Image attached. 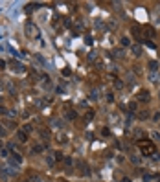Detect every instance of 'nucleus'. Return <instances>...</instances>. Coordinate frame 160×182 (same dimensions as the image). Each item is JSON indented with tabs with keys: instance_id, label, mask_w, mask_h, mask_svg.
Returning <instances> with one entry per match:
<instances>
[{
	"instance_id": "f257e3e1",
	"label": "nucleus",
	"mask_w": 160,
	"mask_h": 182,
	"mask_svg": "<svg viewBox=\"0 0 160 182\" xmlns=\"http://www.w3.org/2000/svg\"><path fill=\"white\" fill-rule=\"evenodd\" d=\"M140 151L143 153V156H153V155L156 153L155 151V145L151 144V142H140Z\"/></svg>"
},
{
	"instance_id": "f03ea898",
	"label": "nucleus",
	"mask_w": 160,
	"mask_h": 182,
	"mask_svg": "<svg viewBox=\"0 0 160 182\" xmlns=\"http://www.w3.org/2000/svg\"><path fill=\"white\" fill-rule=\"evenodd\" d=\"M26 35H28V37H33V39L39 37V29H37V26H35L33 22H28V24H26Z\"/></svg>"
},
{
	"instance_id": "7ed1b4c3",
	"label": "nucleus",
	"mask_w": 160,
	"mask_h": 182,
	"mask_svg": "<svg viewBox=\"0 0 160 182\" xmlns=\"http://www.w3.org/2000/svg\"><path fill=\"white\" fill-rule=\"evenodd\" d=\"M11 68L15 72H18V74H24V72H26V68L20 64V63H11Z\"/></svg>"
},
{
	"instance_id": "20e7f679",
	"label": "nucleus",
	"mask_w": 160,
	"mask_h": 182,
	"mask_svg": "<svg viewBox=\"0 0 160 182\" xmlns=\"http://www.w3.org/2000/svg\"><path fill=\"white\" fill-rule=\"evenodd\" d=\"M131 52H133L134 57H140V54H142V46H140V44H133V46H131Z\"/></svg>"
},
{
	"instance_id": "39448f33",
	"label": "nucleus",
	"mask_w": 160,
	"mask_h": 182,
	"mask_svg": "<svg viewBox=\"0 0 160 182\" xmlns=\"http://www.w3.org/2000/svg\"><path fill=\"white\" fill-rule=\"evenodd\" d=\"M149 99V90H140L138 92V101H147Z\"/></svg>"
},
{
	"instance_id": "423d86ee",
	"label": "nucleus",
	"mask_w": 160,
	"mask_h": 182,
	"mask_svg": "<svg viewBox=\"0 0 160 182\" xmlns=\"http://www.w3.org/2000/svg\"><path fill=\"white\" fill-rule=\"evenodd\" d=\"M143 33H145V35H147L149 39H153V37L156 35V33H155V29H153L151 26H143Z\"/></svg>"
},
{
	"instance_id": "0eeeda50",
	"label": "nucleus",
	"mask_w": 160,
	"mask_h": 182,
	"mask_svg": "<svg viewBox=\"0 0 160 182\" xmlns=\"http://www.w3.org/2000/svg\"><path fill=\"white\" fill-rule=\"evenodd\" d=\"M77 165L81 167V175H90L89 165H85V162H83V160H79V162H77Z\"/></svg>"
},
{
	"instance_id": "6e6552de",
	"label": "nucleus",
	"mask_w": 160,
	"mask_h": 182,
	"mask_svg": "<svg viewBox=\"0 0 160 182\" xmlns=\"http://www.w3.org/2000/svg\"><path fill=\"white\" fill-rule=\"evenodd\" d=\"M17 138H18V142H22V144H24V142L28 140V134H26L24 131H18V132H17Z\"/></svg>"
},
{
	"instance_id": "1a4fd4ad",
	"label": "nucleus",
	"mask_w": 160,
	"mask_h": 182,
	"mask_svg": "<svg viewBox=\"0 0 160 182\" xmlns=\"http://www.w3.org/2000/svg\"><path fill=\"white\" fill-rule=\"evenodd\" d=\"M11 160L15 162V164H18V165L22 164V156H20L18 153H13V155H11Z\"/></svg>"
},
{
	"instance_id": "9d476101",
	"label": "nucleus",
	"mask_w": 160,
	"mask_h": 182,
	"mask_svg": "<svg viewBox=\"0 0 160 182\" xmlns=\"http://www.w3.org/2000/svg\"><path fill=\"white\" fill-rule=\"evenodd\" d=\"M50 136H52V134H50V131H48V129H42V131H41V138H42V140H50Z\"/></svg>"
},
{
	"instance_id": "9b49d317",
	"label": "nucleus",
	"mask_w": 160,
	"mask_h": 182,
	"mask_svg": "<svg viewBox=\"0 0 160 182\" xmlns=\"http://www.w3.org/2000/svg\"><path fill=\"white\" fill-rule=\"evenodd\" d=\"M149 70H151V74H155V72L158 70V63L156 61H149Z\"/></svg>"
},
{
	"instance_id": "f8f14e48",
	"label": "nucleus",
	"mask_w": 160,
	"mask_h": 182,
	"mask_svg": "<svg viewBox=\"0 0 160 182\" xmlns=\"http://www.w3.org/2000/svg\"><path fill=\"white\" fill-rule=\"evenodd\" d=\"M28 180L30 182H42V178L39 177V175H35V173H31L30 177H28Z\"/></svg>"
},
{
	"instance_id": "ddd939ff",
	"label": "nucleus",
	"mask_w": 160,
	"mask_h": 182,
	"mask_svg": "<svg viewBox=\"0 0 160 182\" xmlns=\"http://www.w3.org/2000/svg\"><path fill=\"white\" fill-rule=\"evenodd\" d=\"M42 151H44V145H35V147L31 149V153H33V155H37V153H42Z\"/></svg>"
},
{
	"instance_id": "4468645a",
	"label": "nucleus",
	"mask_w": 160,
	"mask_h": 182,
	"mask_svg": "<svg viewBox=\"0 0 160 182\" xmlns=\"http://www.w3.org/2000/svg\"><path fill=\"white\" fill-rule=\"evenodd\" d=\"M131 31H133V33H134V35H136V37H138V35H140V31H142V28H140L138 24H134V26H133V28H131Z\"/></svg>"
},
{
	"instance_id": "2eb2a0df",
	"label": "nucleus",
	"mask_w": 160,
	"mask_h": 182,
	"mask_svg": "<svg viewBox=\"0 0 160 182\" xmlns=\"http://www.w3.org/2000/svg\"><path fill=\"white\" fill-rule=\"evenodd\" d=\"M120 42H122V46H125V48H127V46H131L129 37H122V39H120Z\"/></svg>"
},
{
	"instance_id": "dca6fc26",
	"label": "nucleus",
	"mask_w": 160,
	"mask_h": 182,
	"mask_svg": "<svg viewBox=\"0 0 160 182\" xmlns=\"http://www.w3.org/2000/svg\"><path fill=\"white\" fill-rule=\"evenodd\" d=\"M66 116L70 118V120H74V118H77V112L76 110H66Z\"/></svg>"
},
{
	"instance_id": "f3484780",
	"label": "nucleus",
	"mask_w": 160,
	"mask_h": 182,
	"mask_svg": "<svg viewBox=\"0 0 160 182\" xmlns=\"http://www.w3.org/2000/svg\"><path fill=\"white\" fill-rule=\"evenodd\" d=\"M122 87H123L122 79H116V81H114V88H118V90H120V88H122Z\"/></svg>"
},
{
	"instance_id": "a211bd4d",
	"label": "nucleus",
	"mask_w": 160,
	"mask_h": 182,
	"mask_svg": "<svg viewBox=\"0 0 160 182\" xmlns=\"http://www.w3.org/2000/svg\"><path fill=\"white\" fill-rule=\"evenodd\" d=\"M112 55H114V57H118V59L123 57V50H114V54H112Z\"/></svg>"
},
{
	"instance_id": "6ab92c4d",
	"label": "nucleus",
	"mask_w": 160,
	"mask_h": 182,
	"mask_svg": "<svg viewBox=\"0 0 160 182\" xmlns=\"http://www.w3.org/2000/svg\"><path fill=\"white\" fill-rule=\"evenodd\" d=\"M41 79H42L44 83H46V85L50 83V77H48V74H41Z\"/></svg>"
},
{
	"instance_id": "aec40b11",
	"label": "nucleus",
	"mask_w": 160,
	"mask_h": 182,
	"mask_svg": "<svg viewBox=\"0 0 160 182\" xmlns=\"http://www.w3.org/2000/svg\"><path fill=\"white\" fill-rule=\"evenodd\" d=\"M53 156H55V160H64L63 153H53Z\"/></svg>"
},
{
	"instance_id": "412c9836",
	"label": "nucleus",
	"mask_w": 160,
	"mask_h": 182,
	"mask_svg": "<svg viewBox=\"0 0 160 182\" xmlns=\"http://www.w3.org/2000/svg\"><path fill=\"white\" fill-rule=\"evenodd\" d=\"M131 160L134 162V164H140V156H136V155H131Z\"/></svg>"
},
{
	"instance_id": "4be33fe9",
	"label": "nucleus",
	"mask_w": 160,
	"mask_h": 182,
	"mask_svg": "<svg viewBox=\"0 0 160 182\" xmlns=\"http://www.w3.org/2000/svg\"><path fill=\"white\" fill-rule=\"evenodd\" d=\"M61 123H63V121H61V120H55V121H53V127L61 129V127H63V125H61Z\"/></svg>"
},
{
	"instance_id": "5701e85b",
	"label": "nucleus",
	"mask_w": 160,
	"mask_h": 182,
	"mask_svg": "<svg viewBox=\"0 0 160 182\" xmlns=\"http://www.w3.org/2000/svg\"><path fill=\"white\" fill-rule=\"evenodd\" d=\"M70 74H72V72H70V68H63V75H64V77H68Z\"/></svg>"
},
{
	"instance_id": "b1692460",
	"label": "nucleus",
	"mask_w": 160,
	"mask_h": 182,
	"mask_svg": "<svg viewBox=\"0 0 160 182\" xmlns=\"http://www.w3.org/2000/svg\"><path fill=\"white\" fill-rule=\"evenodd\" d=\"M129 110H131V112L136 110V103H134V101H133V103H129Z\"/></svg>"
},
{
	"instance_id": "393cba45",
	"label": "nucleus",
	"mask_w": 160,
	"mask_h": 182,
	"mask_svg": "<svg viewBox=\"0 0 160 182\" xmlns=\"http://www.w3.org/2000/svg\"><path fill=\"white\" fill-rule=\"evenodd\" d=\"M64 164L70 167V165H72V158H70V156H64Z\"/></svg>"
},
{
	"instance_id": "a878e982",
	"label": "nucleus",
	"mask_w": 160,
	"mask_h": 182,
	"mask_svg": "<svg viewBox=\"0 0 160 182\" xmlns=\"http://www.w3.org/2000/svg\"><path fill=\"white\" fill-rule=\"evenodd\" d=\"M151 81H153V83H158V75H156V74H151Z\"/></svg>"
},
{
	"instance_id": "bb28decb",
	"label": "nucleus",
	"mask_w": 160,
	"mask_h": 182,
	"mask_svg": "<svg viewBox=\"0 0 160 182\" xmlns=\"http://www.w3.org/2000/svg\"><path fill=\"white\" fill-rule=\"evenodd\" d=\"M6 132H8V131H6V129L2 127V123H0V136H6Z\"/></svg>"
},
{
	"instance_id": "cd10ccee",
	"label": "nucleus",
	"mask_w": 160,
	"mask_h": 182,
	"mask_svg": "<svg viewBox=\"0 0 160 182\" xmlns=\"http://www.w3.org/2000/svg\"><path fill=\"white\" fill-rule=\"evenodd\" d=\"M22 131H24V132H30V131H31V125H24V127H22Z\"/></svg>"
},
{
	"instance_id": "c85d7f7f",
	"label": "nucleus",
	"mask_w": 160,
	"mask_h": 182,
	"mask_svg": "<svg viewBox=\"0 0 160 182\" xmlns=\"http://www.w3.org/2000/svg\"><path fill=\"white\" fill-rule=\"evenodd\" d=\"M153 120H155V121H160V112H156V114L153 116Z\"/></svg>"
},
{
	"instance_id": "c756f323",
	"label": "nucleus",
	"mask_w": 160,
	"mask_h": 182,
	"mask_svg": "<svg viewBox=\"0 0 160 182\" xmlns=\"http://www.w3.org/2000/svg\"><path fill=\"white\" fill-rule=\"evenodd\" d=\"M89 59H90V61H94V59H96V54H94V52H90V54H89Z\"/></svg>"
},
{
	"instance_id": "7c9ffc66",
	"label": "nucleus",
	"mask_w": 160,
	"mask_h": 182,
	"mask_svg": "<svg viewBox=\"0 0 160 182\" xmlns=\"http://www.w3.org/2000/svg\"><path fill=\"white\" fill-rule=\"evenodd\" d=\"M2 68H6V61L4 59H0V70H2Z\"/></svg>"
},
{
	"instance_id": "2f4dec72",
	"label": "nucleus",
	"mask_w": 160,
	"mask_h": 182,
	"mask_svg": "<svg viewBox=\"0 0 160 182\" xmlns=\"http://www.w3.org/2000/svg\"><path fill=\"white\" fill-rule=\"evenodd\" d=\"M151 178H153L151 175H143V180H145V182H149V180H151Z\"/></svg>"
},
{
	"instance_id": "473e14b6",
	"label": "nucleus",
	"mask_w": 160,
	"mask_h": 182,
	"mask_svg": "<svg viewBox=\"0 0 160 182\" xmlns=\"http://www.w3.org/2000/svg\"><path fill=\"white\" fill-rule=\"evenodd\" d=\"M107 101H114V98H112V94H110V92L107 94Z\"/></svg>"
},
{
	"instance_id": "72a5a7b5",
	"label": "nucleus",
	"mask_w": 160,
	"mask_h": 182,
	"mask_svg": "<svg viewBox=\"0 0 160 182\" xmlns=\"http://www.w3.org/2000/svg\"><path fill=\"white\" fill-rule=\"evenodd\" d=\"M90 99H98V92H96V90L92 92V96H90Z\"/></svg>"
},
{
	"instance_id": "f704fd0d",
	"label": "nucleus",
	"mask_w": 160,
	"mask_h": 182,
	"mask_svg": "<svg viewBox=\"0 0 160 182\" xmlns=\"http://www.w3.org/2000/svg\"><path fill=\"white\" fill-rule=\"evenodd\" d=\"M153 138H155V140H160V134L158 132H153Z\"/></svg>"
},
{
	"instance_id": "c9c22d12",
	"label": "nucleus",
	"mask_w": 160,
	"mask_h": 182,
	"mask_svg": "<svg viewBox=\"0 0 160 182\" xmlns=\"http://www.w3.org/2000/svg\"><path fill=\"white\" fill-rule=\"evenodd\" d=\"M153 160H160V155H158V153H155V155H153Z\"/></svg>"
},
{
	"instance_id": "e433bc0d",
	"label": "nucleus",
	"mask_w": 160,
	"mask_h": 182,
	"mask_svg": "<svg viewBox=\"0 0 160 182\" xmlns=\"http://www.w3.org/2000/svg\"><path fill=\"white\" fill-rule=\"evenodd\" d=\"M0 114H6V109L2 107V105H0Z\"/></svg>"
},
{
	"instance_id": "4c0bfd02",
	"label": "nucleus",
	"mask_w": 160,
	"mask_h": 182,
	"mask_svg": "<svg viewBox=\"0 0 160 182\" xmlns=\"http://www.w3.org/2000/svg\"><path fill=\"white\" fill-rule=\"evenodd\" d=\"M122 182H131V180H129V178H123V180H122Z\"/></svg>"
}]
</instances>
